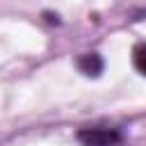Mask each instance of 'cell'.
<instances>
[{
    "mask_svg": "<svg viewBox=\"0 0 146 146\" xmlns=\"http://www.w3.org/2000/svg\"><path fill=\"white\" fill-rule=\"evenodd\" d=\"M78 68H80L84 75L96 78V75H100V71H103V59H100L98 52H87V55H82V57L78 59Z\"/></svg>",
    "mask_w": 146,
    "mask_h": 146,
    "instance_id": "obj_2",
    "label": "cell"
},
{
    "mask_svg": "<svg viewBox=\"0 0 146 146\" xmlns=\"http://www.w3.org/2000/svg\"><path fill=\"white\" fill-rule=\"evenodd\" d=\"M78 141L82 146H119L123 137L114 128H82L78 132Z\"/></svg>",
    "mask_w": 146,
    "mask_h": 146,
    "instance_id": "obj_1",
    "label": "cell"
},
{
    "mask_svg": "<svg viewBox=\"0 0 146 146\" xmlns=\"http://www.w3.org/2000/svg\"><path fill=\"white\" fill-rule=\"evenodd\" d=\"M132 64L141 75H146V43H137L132 48Z\"/></svg>",
    "mask_w": 146,
    "mask_h": 146,
    "instance_id": "obj_3",
    "label": "cell"
}]
</instances>
